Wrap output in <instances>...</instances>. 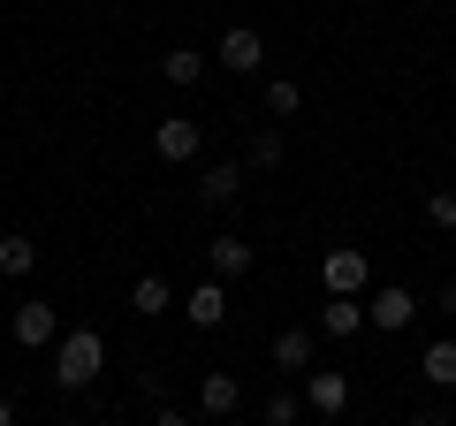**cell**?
Wrapping results in <instances>:
<instances>
[{
    "instance_id": "20",
    "label": "cell",
    "mask_w": 456,
    "mask_h": 426,
    "mask_svg": "<svg viewBox=\"0 0 456 426\" xmlns=\"http://www.w3.org/2000/svg\"><path fill=\"white\" fill-rule=\"evenodd\" d=\"M281 152H289V145H281V130H259V137H251V168H281Z\"/></svg>"
},
{
    "instance_id": "16",
    "label": "cell",
    "mask_w": 456,
    "mask_h": 426,
    "mask_svg": "<svg viewBox=\"0 0 456 426\" xmlns=\"http://www.w3.org/2000/svg\"><path fill=\"white\" fill-rule=\"evenodd\" d=\"M419 373L434 381V389H456V343H426V358H419Z\"/></svg>"
},
{
    "instance_id": "22",
    "label": "cell",
    "mask_w": 456,
    "mask_h": 426,
    "mask_svg": "<svg viewBox=\"0 0 456 426\" xmlns=\"http://www.w3.org/2000/svg\"><path fill=\"white\" fill-rule=\"evenodd\" d=\"M152 426H198V419H191V411H175V404H160V411H152Z\"/></svg>"
},
{
    "instance_id": "12",
    "label": "cell",
    "mask_w": 456,
    "mask_h": 426,
    "mask_svg": "<svg viewBox=\"0 0 456 426\" xmlns=\"http://www.w3.org/2000/svg\"><path fill=\"white\" fill-rule=\"evenodd\" d=\"M183 320H191V328H221L228 320V290L221 282H198V290L183 297Z\"/></svg>"
},
{
    "instance_id": "4",
    "label": "cell",
    "mask_w": 456,
    "mask_h": 426,
    "mask_svg": "<svg viewBox=\"0 0 456 426\" xmlns=\"http://www.w3.org/2000/svg\"><path fill=\"white\" fill-rule=\"evenodd\" d=\"M152 152H160L167 168L198 160V122H191V115H160V130H152Z\"/></svg>"
},
{
    "instance_id": "25",
    "label": "cell",
    "mask_w": 456,
    "mask_h": 426,
    "mask_svg": "<svg viewBox=\"0 0 456 426\" xmlns=\"http://www.w3.org/2000/svg\"><path fill=\"white\" fill-rule=\"evenodd\" d=\"M0 426H16V404H8V396H0Z\"/></svg>"
},
{
    "instance_id": "13",
    "label": "cell",
    "mask_w": 456,
    "mask_h": 426,
    "mask_svg": "<svg viewBox=\"0 0 456 426\" xmlns=\"http://www.w3.org/2000/svg\"><path fill=\"white\" fill-rule=\"evenodd\" d=\"M244 198V168H206L198 176V206H236Z\"/></svg>"
},
{
    "instance_id": "19",
    "label": "cell",
    "mask_w": 456,
    "mask_h": 426,
    "mask_svg": "<svg viewBox=\"0 0 456 426\" xmlns=\"http://www.w3.org/2000/svg\"><path fill=\"white\" fill-rule=\"evenodd\" d=\"M426 221H434L441 236H456V191L441 183V191H426Z\"/></svg>"
},
{
    "instance_id": "3",
    "label": "cell",
    "mask_w": 456,
    "mask_h": 426,
    "mask_svg": "<svg viewBox=\"0 0 456 426\" xmlns=\"http://www.w3.org/2000/svg\"><path fill=\"white\" fill-rule=\"evenodd\" d=\"M16 343L23 350H53V343H61V312H53L46 297H23V305H16Z\"/></svg>"
},
{
    "instance_id": "10",
    "label": "cell",
    "mask_w": 456,
    "mask_h": 426,
    "mask_svg": "<svg viewBox=\"0 0 456 426\" xmlns=\"http://www.w3.org/2000/svg\"><path fill=\"white\" fill-rule=\"evenodd\" d=\"M312 358H320V335L312 328H281L274 335V365L281 373H312Z\"/></svg>"
},
{
    "instance_id": "2",
    "label": "cell",
    "mask_w": 456,
    "mask_h": 426,
    "mask_svg": "<svg viewBox=\"0 0 456 426\" xmlns=\"http://www.w3.org/2000/svg\"><path fill=\"white\" fill-rule=\"evenodd\" d=\"M365 274H373V266H365V251H358V244H335V251L320 259V290H327V297H358V290H365Z\"/></svg>"
},
{
    "instance_id": "7",
    "label": "cell",
    "mask_w": 456,
    "mask_h": 426,
    "mask_svg": "<svg viewBox=\"0 0 456 426\" xmlns=\"http://www.w3.org/2000/svg\"><path fill=\"white\" fill-rule=\"evenodd\" d=\"M206 259H213V282H236V274H251V244H244L236 229L206 236Z\"/></svg>"
},
{
    "instance_id": "21",
    "label": "cell",
    "mask_w": 456,
    "mask_h": 426,
    "mask_svg": "<svg viewBox=\"0 0 456 426\" xmlns=\"http://www.w3.org/2000/svg\"><path fill=\"white\" fill-rule=\"evenodd\" d=\"M266 426H297V396H266Z\"/></svg>"
},
{
    "instance_id": "17",
    "label": "cell",
    "mask_w": 456,
    "mask_h": 426,
    "mask_svg": "<svg viewBox=\"0 0 456 426\" xmlns=\"http://www.w3.org/2000/svg\"><path fill=\"white\" fill-rule=\"evenodd\" d=\"M130 312H137V320L167 312V282H160V274H137V290H130Z\"/></svg>"
},
{
    "instance_id": "15",
    "label": "cell",
    "mask_w": 456,
    "mask_h": 426,
    "mask_svg": "<svg viewBox=\"0 0 456 426\" xmlns=\"http://www.w3.org/2000/svg\"><path fill=\"white\" fill-rule=\"evenodd\" d=\"M31 266H38V244H31V236H0V274L23 282Z\"/></svg>"
},
{
    "instance_id": "8",
    "label": "cell",
    "mask_w": 456,
    "mask_h": 426,
    "mask_svg": "<svg viewBox=\"0 0 456 426\" xmlns=\"http://www.w3.org/2000/svg\"><path fill=\"white\" fill-rule=\"evenodd\" d=\"M305 404L320 411V419H342V411H350V381H342L335 365H320V373L305 381Z\"/></svg>"
},
{
    "instance_id": "5",
    "label": "cell",
    "mask_w": 456,
    "mask_h": 426,
    "mask_svg": "<svg viewBox=\"0 0 456 426\" xmlns=\"http://www.w3.org/2000/svg\"><path fill=\"white\" fill-rule=\"evenodd\" d=\"M365 320L395 335V328H411V320H419V297H411L403 282H388V290H380V297H365Z\"/></svg>"
},
{
    "instance_id": "6",
    "label": "cell",
    "mask_w": 456,
    "mask_h": 426,
    "mask_svg": "<svg viewBox=\"0 0 456 426\" xmlns=\"http://www.w3.org/2000/svg\"><path fill=\"white\" fill-rule=\"evenodd\" d=\"M259 61H266V38L251 31V23H228V31H221V69H244V77H259Z\"/></svg>"
},
{
    "instance_id": "18",
    "label": "cell",
    "mask_w": 456,
    "mask_h": 426,
    "mask_svg": "<svg viewBox=\"0 0 456 426\" xmlns=\"http://www.w3.org/2000/svg\"><path fill=\"white\" fill-rule=\"evenodd\" d=\"M297 107H305V92H297L289 77H274V84H266V115H274V122H289Z\"/></svg>"
},
{
    "instance_id": "1",
    "label": "cell",
    "mask_w": 456,
    "mask_h": 426,
    "mask_svg": "<svg viewBox=\"0 0 456 426\" xmlns=\"http://www.w3.org/2000/svg\"><path fill=\"white\" fill-rule=\"evenodd\" d=\"M99 365H107V343H99V328H77L53 343V389H92Z\"/></svg>"
},
{
    "instance_id": "9",
    "label": "cell",
    "mask_w": 456,
    "mask_h": 426,
    "mask_svg": "<svg viewBox=\"0 0 456 426\" xmlns=\"http://www.w3.org/2000/svg\"><path fill=\"white\" fill-rule=\"evenodd\" d=\"M244 404V381L236 373H221V365H213L206 381H198V411H206V419H228V411Z\"/></svg>"
},
{
    "instance_id": "24",
    "label": "cell",
    "mask_w": 456,
    "mask_h": 426,
    "mask_svg": "<svg viewBox=\"0 0 456 426\" xmlns=\"http://www.w3.org/2000/svg\"><path fill=\"white\" fill-rule=\"evenodd\" d=\"M441 312H456V282H441Z\"/></svg>"
},
{
    "instance_id": "11",
    "label": "cell",
    "mask_w": 456,
    "mask_h": 426,
    "mask_svg": "<svg viewBox=\"0 0 456 426\" xmlns=\"http://www.w3.org/2000/svg\"><path fill=\"white\" fill-rule=\"evenodd\" d=\"M358 328H365V305H358V297H327V305H320V335H327V343H350Z\"/></svg>"
},
{
    "instance_id": "23",
    "label": "cell",
    "mask_w": 456,
    "mask_h": 426,
    "mask_svg": "<svg viewBox=\"0 0 456 426\" xmlns=\"http://www.w3.org/2000/svg\"><path fill=\"white\" fill-rule=\"evenodd\" d=\"M403 426H449V419H441V411H411Z\"/></svg>"
},
{
    "instance_id": "14",
    "label": "cell",
    "mask_w": 456,
    "mask_h": 426,
    "mask_svg": "<svg viewBox=\"0 0 456 426\" xmlns=\"http://www.w3.org/2000/svg\"><path fill=\"white\" fill-rule=\"evenodd\" d=\"M160 77L175 84V92H191V84L206 77V53H198V46H175V53H160Z\"/></svg>"
}]
</instances>
